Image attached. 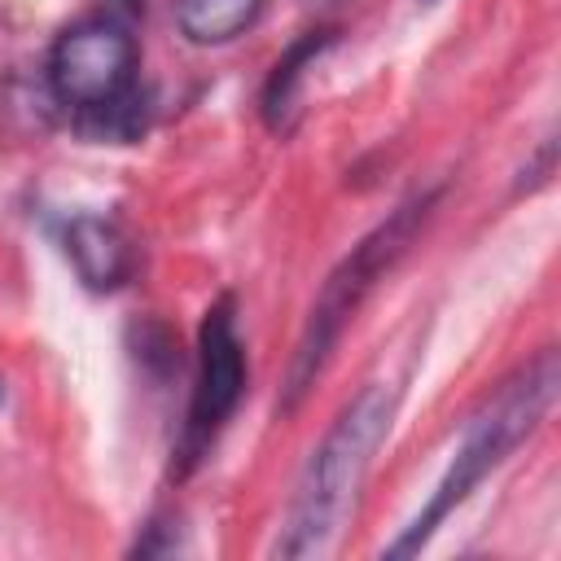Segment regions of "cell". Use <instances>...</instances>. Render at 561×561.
<instances>
[{"mask_svg": "<svg viewBox=\"0 0 561 561\" xmlns=\"http://www.w3.org/2000/svg\"><path fill=\"white\" fill-rule=\"evenodd\" d=\"M390 421H394V390H386V386H368L342 408V416L333 421V430L311 451V460L298 478L294 504H289L280 539L272 548L276 557H320L333 548V539L342 535V526L355 508V495L364 486L373 451L390 434Z\"/></svg>", "mask_w": 561, "mask_h": 561, "instance_id": "cell-1", "label": "cell"}, {"mask_svg": "<svg viewBox=\"0 0 561 561\" xmlns=\"http://www.w3.org/2000/svg\"><path fill=\"white\" fill-rule=\"evenodd\" d=\"M552 394H557V355L543 351L535 364H526V373H517V377L465 425V438H460V447H456V456H451V469L443 473V482L434 486V495H430V504L416 513V522H412L386 552H390V557L416 552V548L438 530V522H443L456 504H465L469 491L539 425V416L552 408Z\"/></svg>", "mask_w": 561, "mask_h": 561, "instance_id": "cell-2", "label": "cell"}, {"mask_svg": "<svg viewBox=\"0 0 561 561\" xmlns=\"http://www.w3.org/2000/svg\"><path fill=\"white\" fill-rule=\"evenodd\" d=\"M430 206H434V193L403 202L381 228H373V232L329 272V280L320 285V294H316V302H311V316H307V329H302V337H298V351H294V359H289L285 399H280L285 412L298 408V399L316 386V377H320V368H324L333 342L342 337L346 320L359 311V302L368 298V289H373V285L399 263V254L412 245V237H416V228L425 224Z\"/></svg>", "mask_w": 561, "mask_h": 561, "instance_id": "cell-3", "label": "cell"}, {"mask_svg": "<svg viewBox=\"0 0 561 561\" xmlns=\"http://www.w3.org/2000/svg\"><path fill=\"white\" fill-rule=\"evenodd\" d=\"M136 61L140 57L131 31L110 13H92L57 35L48 53V83L66 105L101 114L131 92Z\"/></svg>", "mask_w": 561, "mask_h": 561, "instance_id": "cell-4", "label": "cell"}, {"mask_svg": "<svg viewBox=\"0 0 561 561\" xmlns=\"http://www.w3.org/2000/svg\"><path fill=\"white\" fill-rule=\"evenodd\" d=\"M241 390H245V355H241V337H237L232 298L224 294L219 302H210V311L202 316V329H197V386H193L188 425H184V460L188 465L202 456V447L215 438V430L232 416Z\"/></svg>", "mask_w": 561, "mask_h": 561, "instance_id": "cell-5", "label": "cell"}, {"mask_svg": "<svg viewBox=\"0 0 561 561\" xmlns=\"http://www.w3.org/2000/svg\"><path fill=\"white\" fill-rule=\"evenodd\" d=\"M66 254L88 289H118L131 276V245L118 224L101 215H79L66 228Z\"/></svg>", "mask_w": 561, "mask_h": 561, "instance_id": "cell-6", "label": "cell"}, {"mask_svg": "<svg viewBox=\"0 0 561 561\" xmlns=\"http://www.w3.org/2000/svg\"><path fill=\"white\" fill-rule=\"evenodd\" d=\"M333 44V31H307L298 44H289V53L272 66L267 88H263V118L272 131H289L294 127V110H298V83L307 75V66Z\"/></svg>", "mask_w": 561, "mask_h": 561, "instance_id": "cell-7", "label": "cell"}, {"mask_svg": "<svg viewBox=\"0 0 561 561\" xmlns=\"http://www.w3.org/2000/svg\"><path fill=\"white\" fill-rule=\"evenodd\" d=\"M259 9L263 0H180L175 22L193 44H228L259 18Z\"/></svg>", "mask_w": 561, "mask_h": 561, "instance_id": "cell-8", "label": "cell"}, {"mask_svg": "<svg viewBox=\"0 0 561 561\" xmlns=\"http://www.w3.org/2000/svg\"><path fill=\"white\" fill-rule=\"evenodd\" d=\"M421 4H434V0H421Z\"/></svg>", "mask_w": 561, "mask_h": 561, "instance_id": "cell-9", "label": "cell"}]
</instances>
